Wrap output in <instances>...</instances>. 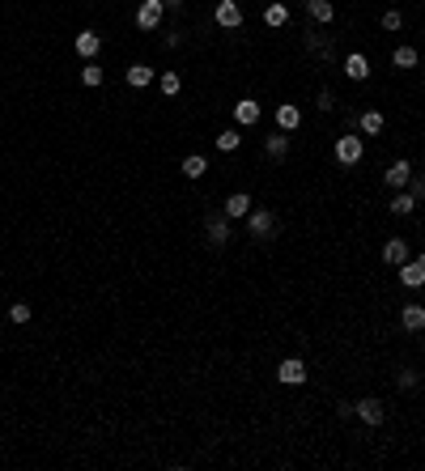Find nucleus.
I'll list each match as a JSON object with an SVG mask.
<instances>
[{
  "label": "nucleus",
  "mask_w": 425,
  "mask_h": 471,
  "mask_svg": "<svg viewBox=\"0 0 425 471\" xmlns=\"http://www.w3.org/2000/svg\"><path fill=\"white\" fill-rule=\"evenodd\" d=\"M247 234H251V238H272V234H277V212H272V208H251V212H247Z\"/></svg>",
  "instance_id": "1"
},
{
  "label": "nucleus",
  "mask_w": 425,
  "mask_h": 471,
  "mask_svg": "<svg viewBox=\"0 0 425 471\" xmlns=\"http://www.w3.org/2000/svg\"><path fill=\"white\" fill-rule=\"evenodd\" d=\"M332 153H336V162H340V166H357V162H362V153H366V149H362V136H353V132L336 136V149H332Z\"/></svg>",
  "instance_id": "2"
},
{
  "label": "nucleus",
  "mask_w": 425,
  "mask_h": 471,
  "mask_svg": "<svg viewBox=\"0 0 425 471\" xmlns=\"http://www.w3.org/2000/svg\"><path fill=\"white\" fill-rule=\"evenodd\" d=\"M213 21H217L221 30H238V26H242V9H238V0H217Z\"/></svg>",
  "instance_id": "3"
},
{
  "label": "nucleus",
  "mask_w": 425,
  "mask_h": 471,
  "mask_svg": "<svg viewBox=\"0 0 425 471\" xmlns=\"http://www.w3.org/2000/svg\"><path fill=\"white\" fill-rule=\"evenodd\" d=\"M383 179H387V187H391V191H404V187H408V179H413V162H408V157H395V162L387 166V175H383Z\"/></svg>",
  "instance_id": "4"
},
{
  "label": "nucleus",
  "mask_w": 425,
  "mask_h": 471,
  "mask_svg": "<svg viewBox=\"0 0 425 471\" xmlns=\"http://www.w3.org/2000/svg\"><path fill=\"white\" fill-rule=\"evenodd\" d=\"M162 13H166L162 0H145V5L136 9V26H141V30H158V26H162Z\"/></svg>",
  "instance_id": "5"
},
{
  "label": "nucleus",
  "mask_w": 425,
  "mask_h": 471,
  "mask_svg": "<svg viewBox=\"0 0 425 471\" xmlns=\"http://www.w3.org/2000/svg\"><path fill=\"white\" fill-rule=\"evenodd\" d=\"M400 285H408V289H421L425 285V251L408 263H400Z\"/></svg>",
  "instance_id": "6"
},
{
  "label": "nucleus",
  "mask_w": 425,
  "mask_h": 471,
  "mask_svg": "<svg viewBox=\"0 0 425 471\" xmlns=\"http://www.w3.org/2000/svg\"><path fill=\"white\" fill-rule=\"evenodd\" d=\"M353 412L366 420V425H383V420H387V408H383V399H370V395L353 404Z\"/></svg>",
  "instance_id": "7"
},
{
  "label": "nucleus",
  "mask_w": 425,
  "mask_h": 471,
  "mask_svg": "<svg viewBox=\"0 0 425 471\" xmlns=\"http://www.w3.org/2000/svg\"><path fill=\"white\" fill-rule=\"evenodd\" d=\"M277 378H281L285 386H302V382H307V365L298 361V357H289V361L277 365Z\"/></svg>",
  "instance_id": "8"
},
{
  "label": "nucleus",
  "mask_w": 425,
  "mask_h": 471,
  "mask_svg": "<svg viewBox=\"0 0 425 471\" xmlns=\"http://www.w3.org/2000/svg\"><path fill=\"white\" fill-rule=\"evenodd\" d=\"M260 102H256V98H242V102H234V123H238V128H251V123H260Z\"/></svg>",
  "instance_id": "9"
},
{
  "label": "nucleus",
  "mask_w": 425,
  "mask_h": 471,
  "mask_svg": "<svg viewBox=\"0 0 425 471\" xmlns=\"http://www.w3.org/2000/svg\"><path fill=\"white\" fill-rule=\"evenodd\" d=\"M205 230H209V242H213V246H226V242H230V217H226V212H213Z\"/></svg>",
  "instance_id": "10"
},
{
  "label": "nucleus",
  "mask_w": 425,
  "mask_h": 471,
  "mask_svg": "<svg viewBox=\"0 0 425 471\" xmlns=\"http://www.w3.org/2000/svg\"><path fill=\"white\" fill-rule=\"evenodd\" d=\"M344 77H349V81H366V77H370V60H366L362 52H349V56H344Z\"/></svg>",
  "instance_id": "11"
},
{
  "label": "nucleus",
  "mask_w": 425,
  "mask_h": 471,
  "mask_svg": "<svg viewBox=\"0 0 425 471\" xmlns=\"http://www.w3.org/2000/svg\"><path fill=\"white\" fill-rule=\"evenodd\" d=\"M264 26H272V30L289 26V5H285V0H268V9H264Z\"/></svg>",
  "instance_id": "12"
},
{
  "label": "nucleus",
  "mask_w": 425,
  "mask_h": 471,
  "mask_svg": "<svg viewBox=\"0 0 425 471\" xmlns=\"http://www.w3.org/2000/svg\"><path fill=\"white\" fill-rule=\"evenodd\" d=\"M400 327L404 331H425V306H400Z\"/></svg>",
  "instance_id": "13"
},
{
  "label": "nucleus",
  "mask_w": 425,
  "mask_h": 471,
  "mask_svg": "<svg viewBox=\"0 0 425 471\" xmlns=\"http://www.w3.org/2000/svg\"><path fill=\"white\" fill-rule=\"evenodd\" d=\"M98 52H103V34H98V30H81L77 34V56L81 60H94Z\"/></svg>",
  "instance_id": "14"
},
{
  "label": "nucleus",
  "mask_w": 425,
  "mask_h": 471,
  "mask_svg": "<svg viewBox=\"0 0 425 471\" xmlns=\"http://www.w3.org/2000/svg\"><path fill=\"white\" fill-rule=\"evenodd\" d=\"M383 263H391V267L408 263V242H404V238H391V242H383Z\"/></svg>",
  "instance_id": "15"
},
{
  "label": "nucleus",
  "mask_w": 425,
  "mask_h": 471,
  "mask_svg": "<svg viewBox=\"0 0 425 471\" xmlns=\"http://www.w3.org/2000/svg\"><path fill=\"white\" fill-rule=\"evenodd\" d=\"M221 212H226L230 221H238V217H247V212H251V195H247V191H234V195H230V200H226V204H221Z\"/></svg>",
  "instance_id": "16"
},
{
  "label": "nucleus",
  "mask_w": 425,
  "mask_h": 471,
  "mask_svg": "<svg viewBox=\"0 0 425 471\" xmlns=\"http://www.w3.org/2000/svg\"><path fill=\"white\" fill-rule=\"evenodd\" d=\"M298 123H302V111H298L293 102H277V128L281 132H293Z\"/></svg>",
  "instance_id": "17"
},
{
  "label": "nucleus",
  "mask_w": 425,
  "mask_h": 471,
  "mask_svg": "<svg viewBox=\"0 0 425 471\" xmlns=\"http://www.w3.org/2000/svg\"><path fill=\"white\" fill-rule=\"evenodd\" d=\"M387 208H391L395 217H408V212H417V195L404 187V191H395V195H391V204H387Z\"/></svg>",
  "instance_id": "18"
},
{
  "label": "nucleus",
  "mask_w": 425,
  "mask_h": 471,
  "mask_svg": "<svg viewBox=\"0 0 425 471\" xmlns=\"http://www.w3.org/2000/svg\"><path fill=\"white\" fill-rule=\"evenodd\" d=\"M307 13H311V21H319V26H328V21L336 17L332 0H307Z\"/></svg>",
  "instance_id": "19"
},
{
  "label": "nucleus",
  "mask_w": 425,
  "mask_h": 471,
  "mask_svg": "<svg viewBox=\"0 0 425 471\" xmlns=\"http://www.w3.org/2000/svg\"><path fill=\"white\" fill-rule=\"evenodd\" d=\"M264 153H268V157H285V153H289V136H285L281 128L272 132V136H264Z\"/></svg>",
  "instance_id": "20"
},
{
  "label": "nucleus",
  "mask_w": 425,
  "mask_h": 471,
  "mask_svg": "<svg viewBox=\"0 0 425 471\" xmlns=\"http://www.w3.org/2000/svg\"><path fill=\"white\" fill-rule=\"evenodd\" d=\"M183 179H205V170H209V157H200V153H191V157H183Z\"/></svg>",
  "instance_id": "21"
},
{
  "label": "nucleus",
  "mask_w": 425,
  "mask_h": 471,
  "mask_svg": "<svg viewBox=\"0 0 425 471\" xmlns=\"http://www.w3.org/2000/svg\"><path fill=\"white\" fill-rule=\"evenodd\" d=\"M357 128H362L366 136H379V132H383V111H362Z\"/></svg>",
  "instance_id": "22"
},
{
  "label": "nucleus",
  "mask_w": 425,
  "mask_h": 471,
  "mask_svg": "<svg viewBox=\"0 0 425 471\" xmlns=\"http://www.w3.org/2000/svg\"><path fill=\"white\" fill-rule=\"evenodd\" d=\"M149 81H154V68H145V64H132V68H128V85H132V89H145Z\"/></svg>",
  "instance_id": "23"
},
{
  "label": "nucleus",
  "mask_w": 425,
  "mask_h": 471,
  "mask_svg": "<svg viewBox=\"0 0 425 471\" xmlns=\"http://www.w3.org/2000/svg\"><path fill=\"white\" fill-rule=\"evenodd\" d=\"M158 85H162V94H166V98H174V94L183 89V77H179V72H174V68H166L162 77H158Z\"/></svg>",
  "instance_id": "24"
},
{
  "label": "nucleus",
  "mask_w": 425,
  "mask_h": 471,
  "mask_svg": "<svg viewBox=\"0 0 425 471\" xmlns=\"http://www.w3.org/2000/svg\"><path fill=\"white\" fill-rule=\"evenodd\" d=\"M81 85H90V89H98V85H103V64L85 60V68H81Z\"/></svg>",
  "instance_id": "25"
},
{
  "label": "nucleus",
  "mask_w": 425,
  "mask_h": 471,
  "mask_svg": "<svg viewBox=\"0 0 425 471\" xmlns=\"http://www.w3.org/2000/svg\"><path fill=\"white\" fill-rule=\"evenodd\" d=\"M242 144V136H238V128H226V132H217V149L221 153H234V149Z\"/></svg>",
  "instance_id": "26"
},
{
  "label": "nucleus",
  "mask_w": 425,
  "mask_h": 471,
  "mask_svg": "<svg viewBox=\"0 0 425 471\" xmlns=\"http://www.w3.org/2000/svg\"><path fill=\"white\" fill-rule=\"evenodd\" d=\"M391 64H395V68H417V47H395Z\"/></svg>",
  "instance_id": "27"
},
{
  "label": "nucleus",
  "mask_w": 425,
  "mask_h": 471,
  "mask_svg": "<svg viewBox=\"0 0 425 471\" xmlns=\"http://www.w3.org/2000/svg\"><path fill=\"white\" fill-rule=\"evenodd\" d=\"M9 318H13V323H30V306L26 302H13L9 306Z\"/></svg>",
  "instance_id": "28"
},
{
  "label": "nucleus",
  "mask_w": 425,
  "mask_h": 471,
  "mask_svg": "<svg viewBox=\"0 0 425 471\" xmlns=\"http://www.w3.org/2000/svg\"><path fill=\"white\" fill-rule=\"evenodd\" d=\"M395 382H400V391H413V386L421 382V374H417V369H400V378H395Z\"/></svg>",
  "instance_id": "29"
},
{
  "label": "nucleus",
  "mask_w": 425,
  "mask_h": 471,
  "mask_svg": "<svg viewBox=\"0 0 425 471\" xmlns=\"http://www.w3.org/2000/svg\"><path fill=\"white\" fill-rule=\"evenodd\" d=\"M408 191L417 195V204H425V175H413L408 179Z\"/></svg>",
  "instance_id": "30"
},
{
  "label": "nucleus",
  "mask_w": 425,
  "mask_h": 471,
  "mask_svg": "<svg viewBox=\"0 0 425 471\" xmlns=\"http://www.w3.org/2000/svg\"><path fill=\"white\" fill-rule=\"evenodd\" d=\"M404 26V17H400V9H387L383 13V30H400Z\"/></svg>",
  "instance_id": "31"
},
{
  "label": "nucleus",
  "mask_w": 425,
  "mask_h": 471,
  "mask_svg": "<svg viewBox=\"0 0 425 471\" xmlns=\"http://www.w3.org/2000/svg\"><path fill=\"white\" fill-rule=\"evenodd\" d=\"M315 107H319V111H332V107H336V98H332V89H323V94H319V102H315Z\"/></svg>",
  "instance_id": "32"
},
{
  "label": "nucleus",
  "mask_w": 425,
  "mask_h": 471,
  "mask_svg": "<svg viewBox=\"0 0 425 471\" xmlns=\"http://www.w3.org/2000/svg\"><path fill=\"white\" fill-rule=\"evenodd\" d=\"M162 5H166V9H183V0H162Z\"/></svg>",
  "instance_id": "33"
},
{
  "label": "nucleus",
  "mask_w": 425,
  "mask_h": 471,
  "mask_svg": "<svg viewBox=\"0 0 425 471\" xmlns=\"http://www.w3.org/2000/svg\"><path fill=\"white\" fill-rule=\"evenodd\" d=\"M421 72H425V60H421Z\"/></svg>",
  "instance_id": "34"
},
{
  "label": "nucleus",
  "mask_w": 425,
  "mask_h": 471,
  "mask_svg": "<svg viewBox=\"0 0 425 471\" xmlns=\"http://www.w3.org/2000/svg\"><path fill=\"white\" fill-rule=\"evenodd\" d=\"M421 353H425V349H421Z\"/></svg>",
  "instance_id": "35"
}]
</instances>
